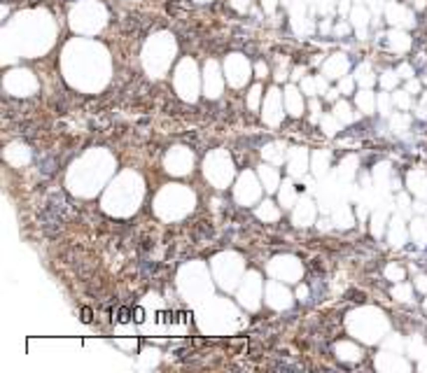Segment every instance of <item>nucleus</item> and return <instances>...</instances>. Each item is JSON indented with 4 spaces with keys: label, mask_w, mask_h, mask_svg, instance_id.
Wrapping results in <instances>:
<instances>
[{
    "label": "nucleus",
    "mask_w": 427,
    "mask_h": 373,
    "mask_svg": "<svg viewBox=\"0 0 427 373\" xmlns=\"http://www.w3.org/2000/svg\"><path fill=\"white\" fill-rule=\"evenodd\" d=\"M82 315H84V317H82L84 322H89V320H91V312H89V310H82Z\"/></svg>",
    "instance_id": "obj_3"
},
{
    "label": "nucleus",
    "mask_w": 427,
    "mask_h": 373,
    "mask_svg": "<svg viewBox=\"0 0 427 373\" xmlns=\"http://www.w3.org/2000/svg\"><path fill=\"white\" fill-rule=\"evenodd\" d=\"M119 320H122V322L129 320V310H122V312H119Z\"/></svg>",
    "instance_id": "obj_2"
},
{
    "label": "nucleus",
    "mask_w": 427,
    "mask_h": 373,
    "mask_svg": "<svg viewBox=\"0 0 427 373\" xmlns=\"http://www.w3.org/2000/svg\"><path fill=\"white\" fill-rule=\"evenodd\" d=\"M133 315H136V322H143V320H145V317H143V310H140V308H136V310H133Z\"/></svg>",
    "instance_id": "obj_1"
}]
</instances>
